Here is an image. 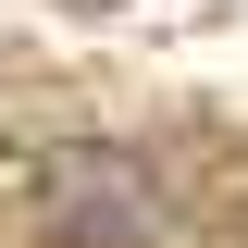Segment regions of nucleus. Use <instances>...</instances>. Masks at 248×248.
<instances>
[{
  "mask_svg": "<svg viewBox=\"0 0 248 248\" xmlns=\"http://www.w3.org/2000/svg\"><path fill=\"white\" fill-rule=\"evenodd\" d=\"M0 199H13L50 248H149V236H161L149 161H137V149H99V137L13 149V161H0Z\"/></svg>",
  "mask_w": 248,
  "mask_h": 248,
  "instance_id": "f257e3e1",
  "label": "nucleus"
},
{
  "mask_svg": "<svg viewBox=\"0 0 248 248\" xmlns=\"http://www.w3.org/2000/svg\"><path fill=\"white\" fill-rule=\"evenodd\" d=\"M87 13H99V0H87Z\"/></svg>",
  "mask_w": 248,
  "mask_h": 248,
  "instance_id": "f03ea898",
  "label": "nucleus"
}]
</instances>
